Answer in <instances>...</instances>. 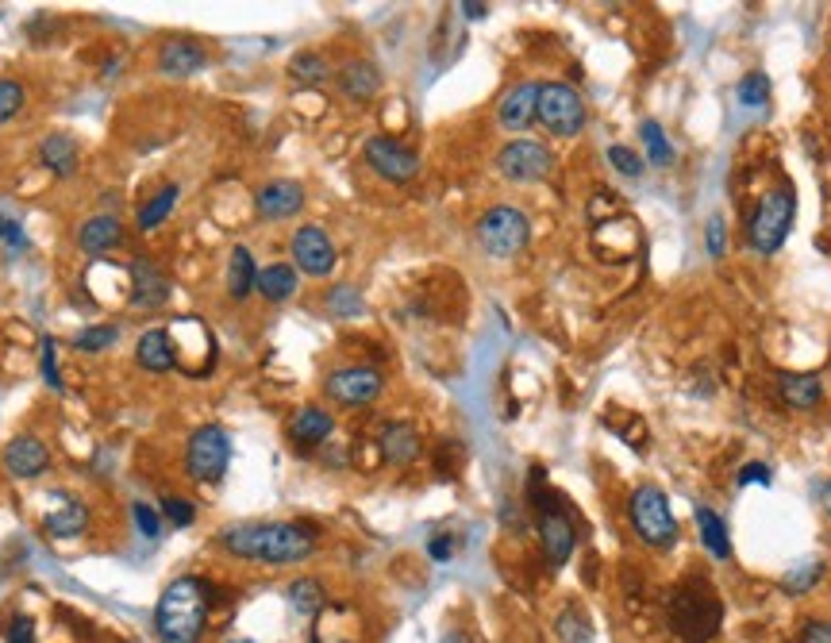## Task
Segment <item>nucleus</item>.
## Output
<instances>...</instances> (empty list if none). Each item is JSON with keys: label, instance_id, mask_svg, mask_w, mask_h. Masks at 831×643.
Instances as JSON below:
<instances>
[{"label": "nucleus", "instance_id": "nucleus-31", "mask_svg": "<svg viewBox=\"0 0 831 643\" xmlns=\"http://www.w3.org/2000/svg\"><path fill=\"white\" fill-rule=\"evenodd\" d=\"M328 74H332V66H328V59L320 51H301L289 62V77L301 85H320L328 82Z\"/></svg>", "mask_w": 831, "mask_h": 643}, {"label": "nucleus", "instance_id": "nucleus-28", "mask_svg": "<svg viewBox=\"0 0 831 643\" xmlns=\"http://www.w3.org/2000/svg\"><path fill=\"white\" fill-rule=\"evenodd\" d=\"M297 286H301L297 267H289V262H270V267L258 270V289H255V293H262L270 304H281V301H289V297L297 293Z\"/></svg>", "mask_w": 831, "mask_h": 643}, {"label": "nucleus", "instance_id": "nucleus-19", "mask_svg": "<svg viewBox=\"0 0 831 643\" xmlns=\"http://www.w3.org/2000/svg\"><path fill=\"white\" fill-rule=\"evenodd\" d=\"M54 501L59 505L43 517V532L51 536V540H77L89 528V509L70 494H59Z\"/></svg>", "mask_w": 831, "mask_h": 643}, {"label": "nucleus", "instance_id": "nucleus-48", "mask_svg": "<svg viewBox=\"0 0 831 643\" xmlns=\"http://www.w3.org/2000/svg\"><path fill=\"white\" fill-rule=\"evenodd\" d=\"M427 554H432L435 562H447L450 554H455V540H450V536H435V540H427Z\"/></svg>", "mask_w": 831, "mask_h": 643}, {"label": "nucleus", "instance_id": "nucleus-46", "mask_svg": "<svg viewBox=\"0 0 831 643\" xmlns=\"http://www.w3.org/2000/svg\"><path fill=\"white\" fill-rule=\"evenodd\" d=\"M0 243L12 247V255H20L23 247H28V239H23V228L15 220H8L4 212H0Z\"/></svg>", "mask_w": 831, "mask_h": 643}, {"label": "nucleus", "instance_id": "nucleus-27", "mask_svg": "<svg viewBox=\"0 0 831 643\" xmlns=\"http://www.w3.org/2000/svg\"><path fill=\"white\" fill-rule=\"evenodd\" d=\"M778 393H781V401H786L789 408H797V413H804V408H817L820 401H824V385H820L817 374H781Z\"/></svg>", "mask_w": 831, "mask_h": 643}, {"label": "nucleus", "instance_id": "nucleus-52", "mask_svg": "<svg viewBox=\"0 0 831 643\" xmlns=\"http://www.w3.org/2000/svg\"><path fill=\"white\" fill-rule=\"evenodd\" d=\"M228 643H258V640H250V636H236V640H228Z\"/></svg>", "mask_w": 831, "mask_h": 643}, {"label": "nucleus", "instance_id": "nucleus-24", "mask_svg": "<svg viewBox=\"0 0 831 643\" xmlns=\"http://www.w3.org/2000/svg\"><path fill=\"white\" fill-rule=\"evenodd\" d=\"M339 90H343L346 101H370V96L382 90V70L366 59H351L339 70Z\"/></svg>", "mask_w": 831, "mask_h": 643}, {"label": "nucleus", "instance_id": "nucleus-47", "mask_svg": "<svg viewBox=\"0 0 831 643\" xmlns=\"http://www.w3.org/2000/svg\"><path fill=\"white\" fill-rule=\"evenodd\" d=\"M801 643H831V621H804Z\"/></svg>", "mask_w": 831, "mask_h": 643}, {"label": "nucleus", "instance_id": "nucleus-37", "mask_svg": "<svg viewBox=\"0 0 831 643\" xmlns=\"http://www.w3.org/2000/svg\"><path fill=\"white\" fill-rule=\"evenodd\" d=\"M23 104H28V90L15 77H0V124L20 116Z\"/></svg>", "mask_w": 831, "mask_h": 643}, {"label": "nucleus", "instance_id": "nucleus-3", "mask_svg": "<svg viewBox=\"0 0 831 643\" xmlns=\"http://www.w3.org/2000/svg\"><path fill=\"white\" fill-rule=\"evenodd\" d=\"M666 624L682 643L716 640L724 624V601L705 578H685L666 601Z\"/></svg>", "mask_w": 831, "mask_h": 643}, {"label": "nucleus", "instance_id": "nucleus-35", "mask_svg": "<svg viewBox=\"0 0 831 643\" xmlns=\"http://www.w3.org/2000/svg\"><path fill=\"white\" fill-rule=\"evenodd\" d=\"M640 132H643V143H647V158H651V166H669V163H674V147H669V139H666L663 124H655V120H647V124H643Z\"/></svg>", "mask_w": 831, "mask_h": 643}, {"label": "nucleus", "instance_id": "nucleus-44", "mask_svg": "<svg viewBox=\"0 0 831 643\" xmlns=\"http://www.w3.org/2000/svg\"><path fill=\"white\" fill-rule=\"evenodd\" d=\"M705 247H708V255H713V259H724V251H728V228H724L720 216H713V220H708Z\"/></svg>", "mask_w": 831, "mask_h": 643}, {"label": "nucleus", "instance_id": "nucleus-51", "mask_svg": "<svg viewBox=\"0 0 831 643\" xmlns=\"http://www.w3.org/2000/svg\"><path fill=\"white\" fill-rule=\"evenodd\" d=\"M820 497H824V509L831 512V481H828V486H824V494H820Z\"/></svg>", "mask_w": 831, "mask_h": 643}, {"label": "nucleus", "instance_id": "nucleus-29", "mask_svg": "<svg viewBox=\"0 0 831 643\" xmlns=\"http://www.w3.org/2000/svg\"><path fill=\"white\" fill-rule=\"evenodd\" d=\"M693 517H697L700 543H705V551L713 554V559L728 562L731 559V540H728V528H724L720 512H713L708 505H697V509H693Z\"/></svg>", "mask_w": 831, "mask_h": 643}, {"label": "nucleus", "instance_id": "nucleus-39", "mask_svg": "<svg viewBox=\"0 0 831 643\" xmlns=\"http://www.w3.org/2000/svg\"><path fill=\"white\" fill-rule=\"evenodd\" d=\"M328 309L332 317H362V293L354 286H335L328 293Z\"/></svg>", "mask_w": 831, "mask_h": 643}, {"label": "nucleus", "instance_id": "nucleus-32", "mask_svg": "<svg viewBox=\"0 0 831 643\" xmlns=\"http://www.w3.org/2000/svg\"><path fill=\"white\" fill-rule=\"evenodd\" d=\"M554 632H559L562 643H589L593 640V624L578 605H567L559 616H554Z\"/></svg>", "mask_w": 831, "mask_h": 643}, {"label": "nucleus", "instance_id": "nucleus-14", "mask_svg": "<svg viewBox=\"0 0 831 643\" xmlns=\"http://www.w3.org/2000/svg\"><path fill=\"white\" fill-rule=\"evenodd\" d=\"M155 66L163 70L166 77H193V74H200V70L208 66V51L197 43V39L174 35V39H166V43L158 46Z\"/></svg>", "mask_w": 831, "mask_h": 643}, {"label": "nucleus", "instance_id": "nucleus-45", "mask_svg": "<svg viewBox=\"0 0 831 643\" xmlns=\"http://www.w3.org/2000/svg\"><path fill=\"white\" fill-rule=\"evenodd\" d=\"M773 481V470L766 463H747L744 470L736 474V486L744 489V486H770Z\"/></svg>", "mask_w": 831, "mask_h": 643}, {"label": "nucleus", "instance_id": "nucleus-49", "mask_svg": "<svg viewBox=\"0 0 831 643\" xmlns=\"http://www.w3.org/2000/svg\"><path fill=\"white\" fill-rule=\"evenodd\" d=\"M458 12H463L466 20H486L489 4H481V0H463V4H458Z\"/></svg>", "mask_w": 831, "mask_h": 643}, {"label": "nucleus", "instance_id": "nucleus-2", "mask_svg": "<svg viewBox=\"0 0 831 643\" xmlns=\"http://www.w3.org/2000/svg\"><path fill=\"white\" fill-rule=\"evenodd\" d=\"M208 624V585L181 574L163 590L155 609V632L163 643H200Z\"/></svg>", "mask_w": 831, "mask_h": 643}, {"label": "nucleus", "instance_id": "nucleus-13", "mask_svg": "<svg viewBox=\"0 0 831 643\" xmlns=\"http://www.w3.org/2000/svg\"><path fill=\"white\" fill-rule=\"evenodd\" d=\"M0 463H4V470L12 474V478L31 481V478H39V474H46V466H51V452H46L43 439L15 436V439H8V444H4Z\"/></svg>", "mask_w": 831, "mask_h": 643}, {"label": "nucleus", "instance_id": "nucleus-36", "mask_svg": "<svg viewBox=\"0 0 831 643\" xmlns=\"http://www.w3.org/2000/svg\"><path fill=\"white\" fill-rule=\"evenodd\" d=\"M736 96L744 108H766V101H770V77H766L762 70H755V74H747L744 82L736 85Z\"/></svg>", "mask_w": 831, "mask_h": 643}, {"label": "nucleus", "instance_id": "nucleus-26", "mask_svg": "<svg viewBox=\"0 0 831 643\" xmlns=\"http://www.w3.org/2000/svg\"><path fill=\"white\" fill-rule=\"evenodd\" d=\"M224 286H228L231 301H247V297L258 289V262H255V255H250L247 247H231L228 278H224Z\"/></svg>", "mask_w": 831, "mask_h": 643}, {"label": "nucleus", "instance_id": "nucleus-18", "mask_svg": "<svg viewBox=\"0 0 831 643\" xmlns=\"http://www.w3.org/2000/svg\"><path fill=\"white\" fill-rule=\"evenodd\" d=\"M39 163L54 178H74L77 166H82V147H77V139L70 132H51L39 143Z\"/></svg>", "mask_w": 831, "mask_h": 643}, {"label": "nucleus", "instance_id": "nucleus-11", "mask_svg": "<svg viewBox=\"0 0 831 643\" xmlns=\"http://www.w3.org/2000/svg\"><path fill=\"white\" fill-rule=\"evenodd\" d=\"M324 390H328V397H332L335 405L362 408V405H374V401L382 397L385 377L377 374L374 366H339V370L328 374Z\"/></svg>", "mask_w": 831, "mask_h": 643}, {"label": "nucleus", "instance_id": "nucleus-42", "mask_svg": "<svg viewBox=\"0 0 831 643\" xmlns=\"http://www.w3.org/2000/svg\"><path fill=\"white\" fill-rule=\"evenodd\" d=\"M54 348H59V343H54L51 335H46V340H43V355H39V370H43V382L51 385L54 393H62V377H59V351H54Z\"/></svg>", "mask_w": 831, "mask_h": 643}, {"label": "nucleus", "instance_id": "nucleus-1", "mask_svg": "<svg viewBox=\"0 0 831 643\" xmlns=\"http://www.w3.org/2000/svg\"><path fill=\"white\" fill-rule=\"evenodd\" d=\"M220 548L236 559L262 562V567H293L316 551V528L293 520H258V525H231L220 532Z\"/></svg>", "mask_w": 831, "mask_h": 643}, {"label": "nucleus", "instance_id": "nucleus-33", "mask_svg": "<svg viewBox=\"0 0 831 643\" xmlns=\"http://www.w3.org/2000/svg\"><path fill=\"white\" fill-rule=\"evenodd\" d=\"M116 343H120L116 324H93L74 335V351H82V355H101V351L116 348Z\"/></svg>", "mask_w": 831, "mask_h": 643}, {"label": "nucleus", "instance_id": "nucleus-7", "mask_svg": "<svg viewBox=\"0 0 831 643\" xmlns=\"http://www.w3.org/2000/svg\"><path fill=\"white\" fill-rule=\"evenodd\" d=\"M231 466V439L220 424H205L185 444V474L200 486H212L228 474Z\"/></svg>", "mask_w": 831, "mask_h": 643}, {"label": "nucleus", "instance_id": "nucleus-12", "mask_svg": "<svg viewBox=\"0 0 831 643\" xmlns=\"http://www.w3.org/2000/svg\"><path fill=\"white\" fill-rule=\"evenodd\" d=\"M366 166L377 174V178L393 182V185H405L413 182L419 174V158L416 151H408L405 143L389 139V135H374V139H366Z\"/></svg>", "mask_w": 831, "mask_h": 643}, {"label": "nucleus", "instance_id": "nucleus-4", "mask_svg": "<svg viewBox=\"0 0 831 643\" xmlns=\"http://www.w3.org/2000/svg\"><path fill=\"white\" fill-rule=\"evenodd\" d=\"M797 216V193L789 182L773 185V189L762 193V200L755 205L747 224V239L758 255H778L781 243L789 239V228H793Z\"/></svg>", "mask_w": 831, "mask_h": 643}, {"label": "nucleus", "instance_id": "nucleus-8", "mask_svg": "<svg viewBox=\"0 0 831 643\" xmlns=\"http://www.w3.org/2000/svg\"><path fill=\"white\" fill-rule=\"evenodd\" d=\"M585 120H589L585 101L578 96L574 85H567V82L539 85V124H543L551 135H559V139H574V135L585 127Z\"/></svg>", "mask_w": 831, "mask_h": 643}, {"label": "nucleus", "instance_id": "nucleus-20", "mask_svg": "<svg viewBox=\"0 0 831 643\" xmlns=\"http://www.w3.org/2000/svg\"><path fill=\"white\" fill-rule=\"evenodd\" d=\"M335 432V416L328 413V408L320 405H304L297 408V416L289 421V439H293L301 452H309V447H320L328 436Z\"/></svg>", "mask_w": 831, "mask_h": 643}, {"label": "nucleus", "instance_id": "nucleus-30", "mask_svg": "<svg viewBox=\"0 0 831 643\" xmlns=\"http://www.w3.org/2000/svg\"><path fill=\"white\" fill-rule=\"evenodd\" d=\"M289 605H293V613H301V616H316L320 609L328 605L324 585H320L316 578H297V582L289 585Z\"/></svg>", "mask_w": 831, "mask_h": 643}, {"label": "nucleus", "instance_id": "nucleus-5", "mask_svg": "<svg viewBox=\"0 0 831 643\" xmlns=\"http://www.w3.org/2000/svg\"><path fill=\"white\" fill-rule=\"evenodd\" d=\"M474 236H478L481 251L489 259H516L531 239V220L528 212H520L512 205H494L489 212H481Z\"/></svg>", "mask_w": 831, "mask_h": 643}, {"label": "nucleus", "instance_id": "nucleus-9", "mask_svg": "<svg viewBox=\"0 0 831 643\" xmlns=\"http://www.w3.org/2000/svg\"><path fill=\"white\" fill-rule=\"evenodd\" d=\"M497 170H500V178H508L516 185H531V182H543L547 174L554 170V155L536 139H512L497 151Z\"/></svg>", "mask_w": 831, "mask_h": 643}, {"label": "nucleus", "instance_id": "nucleus-15", "mask_svg": "<svg viewBox=\"0 0 831 643\" xmlns=\"http://www.w3.org/2000/svg\"><path fill=\"white\" fill-rule=\"evenodd\" d=\"M497 120L505 132H528L539 120V82H520L500 96Z\"/></svg>", "mask_w": 831, "mask_h": 643}, {"label": "nucleus", "instance_id": "nucleus-21", "mask_svg": "<svg viewBox=\"0 0 831 643\" xmlns=\"http://www.w3.org/2000/svg\"><path fill=\"white\" fill-rule=\"evenodd\" d=\"M169 297V278L155 262H132V309H158Z\"/></svg>", "mask_w": 831, "mask_h": 643}, {"label": "nucleus", "instance_id": "nucleus-43", "mask_svg": "<svg viewBox=\"0 0 831 643\" xmlns=\"http://www.w3.org/2000/svg\"><path fill=\"white\" fill-rule=\"evenodd\" d=\"M4 640L8 643H39L35 640V624H31V616L23 613H12L4 621Z\"/></svg>", "mask_w": 831, "mask_h": 643}, {"label": "nucleus", "instance_id": "nucleus-16", "mask_svg": "<svg viewBox=\"0 0 831 643\" xmlns=\"http://www.w3.org/2000/svg\"><path fill=\"white\" fill-rule=\"evenodd\" d=\"M255 208L262 220H293L304 208V189L297 182H266L262 189L255 193Z\"/></svg>", "mask_w": 831, "mask_h": 643}, {"label": "nucleus", "instance_id": "nucleus-10", "mask_svg": "<svg viewBox=\"0 0 831 643\" xmlns=\"http://www.w3.org/2000/svg\"><path fill=\"white\" fill-rule=\"evenodd\" d=\"M289 255H293V267L309 278H328L339 262L332 236L320 224H301L289 239Z\"/></svg>", "mask_w": 831, "mask_h": 643}, {"label": "nucleus", "instance_id": "nucleus-50", "mask_svg": "<svg viewBox=\"0 0 831 643\" xmlns=\"http://www.w3.org/2000/svg\"><path fill=\"white\" fill-rule=\"evenodd\" d=\"M439 643H474V640H470V636H466V632H463V629H450V632H447V636H443Z\"/></svg>", "mask_w": 831, "mask_h": 643}, {"label": "nucleus", "instance_id": "nucleus-22", "mask_svg": "<svg viewBox=\"0 0 831 643\" xmlns=\"http://www.w3.org/2000/svg\"><path fill=\"white\" fill-rule=\"evenodd\" d=\"M120 239H124V224H120V216H89V220L77 228V247H82L85 255H104L112 251V247H120Z\"/></svg>", "mask_w": 831, "mask_h": 643}, {"label": "nucleus", "instance_id": "nucleus-6", "mask_svg": "<svg viewBox=\"0 0 831 643\" xmlns=\"http://www.w3.org/2000/svg\"><path fill=\"white\" fill-rule=\"evenodd\" d=\"M632 528L647 548H669L677 540V520L669 512V501L658 486H640L627 501Z\"/></svg>", "mask_w": 831, "mask_h": 643}, {"label": "nucleus", "instance_id": "nucleus-40", "mask_svg": "<svg viewBox=\"0 0 831 643\" xmlns=\"http://www.w3.org/2000/svg\"><path fill=\"white\" fill-rule=\"evenodd\" d=\"M132 520L143 540H158V536H163V512L150 509L147 501H132Z\"/></svg>", "mask_w": 831, "mask_h": 643}, {"label": "nucleus", "instance_id": "nucleus-23", "mask_svg": "<svg viewBox=\"0 0 831 643\" xmlns=\"http://www.w3.org/2000/svg\"><path fill=\"white\" fill-rule=\"evenodd\" d=\"M377 447H382L385 463L393 466H408L419 455V432L413 428V424L405 421H393L382 428V436H377Z\"/></svg>", "mask_w": 831, "mask_h": 643}, {"label": "nucleus", "instance_id": "nucleus-38", "mask_svg": "<svg viewBox=\"0 0 831 643\" xmlns=\"http://www.w3.org/2000/svg\"><path fill=\"white\" fill-rule=\"evenodd\" d=\"M158 512H163V520H166V525H174V528H189L193 520H197L193 501H189V497H181V494H166L163 505H158Z\"/></svg>", "mask_w": 831, "mask_h": 643}, {"label": "nucleus", "instance_id": "nucleus-25", "mask_svg": "<svg viewBox=\"0 0 831 643\" xmlns=\"http://www.w3.org/2000/svg\"><path fill=\"white\" fill-rule=\"evenodd\" d=\"M177 200H181V185H177V182H169L158 193H150V197L139 205V212H135V228H139V231H158L169 220V212L177 208Z\"/></svg>", "mask_w": 831, "mask_h": 643}, {"label": "nucleus", "instance_id": "nucleus-17", "mask_svg": "<svg viewBox=\"0 0 831 643\" xmlns=\"http://www.w3.org/2000/svg\"><path fill=\"white\" fill-rule=\"evenodd\" d=\"M135 363H139V370H147V374H169L177 366L174 335L166 328H147L135 340Z\"/></svg>", "mask_w": 831, "mask_h": 643}, {"label": "nucleus", "instance_id": "nucleus-41", "mask_svg": "<svg viewBox=\"0 0 831 643\" xmlns=\"http://www.w3.org/2000/svg\"><path fill=\"white\" fill-rule=\"evenodd\" d=\"M609 163L616 174H624V178H640L643 174V158L635 155L632 147H620V143H612L609 147Z\"/></svg>", "mask_w": 831, "mask_h": 643}, {"label": "nucleus", "instance_id": "nucleus-34", "mask_svg": "<svg viewBox=\"0 0 831 643\" xmlns=\"http://www.w3.org/2000/svg\"><path fill=\"white\" fill-rule=\"evenodd\" d=\"M820 578H824V562H820V559H804V562H797V567L789 570L786 582H781V585H786V593L801 598V593H809L812 585L820 582Z\"/></svg>", "mask_w": 831, "mask_h": 643}]
</instances>
